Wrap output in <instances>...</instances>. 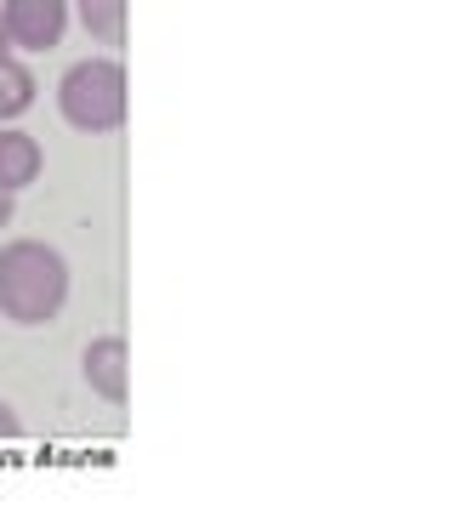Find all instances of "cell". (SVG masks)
I'll list each match as a JSON object with an SVG mask.
<instances>
[{
  "label": "cell",
  "mask_w": 455,
  "mask_h": 512,
  "mask_svg": "<svg viewBox=\"0 0 455 512\" xmlns=\"http://www.w3.org/2000/svg\"><path fill=\"white\" fill-rule=\"evenodd\" d=\"M23 427H18V416H12V410H6V404H0V439H18Z\"/></svg>",
  "instance_id": "cell-8"
},
{
  "label": "cell",
  "mask_w": 455,
  "mask_h": 512,
  "mask_svg": "<svg viewBox=\"0 0 455 512\" xmlns=\"http://www.w3.org/2000/svg\"><path fill=\"white\" fill-rule=\"evenodd\" d=\"M80 23H86L91 40L120 46L126 40V0H80Z\"/></svg>",
  "instance_id": "cell-7"
},
{
  "label": "cell",
  "mask_w": 455,
  "mask_h": 512,
  "mask_svg": "<svg viewBox=\"0 0 455 512\" xmlns=\"http://www.w3.org/2000/svg\"><path fill=\"white\" fill-rule=\"evenodd\" d=\"M0 23H6V46L52 52L63 40V29H69V0H6Z\"/></svg>",
  "instance_id": "cell-3"
},
{
  "label": "cell",
  "mask_w": 455,
  "mask_h": 512,
  "mask_svg": "<svg viewBox=\"0 0 455 512\" xmlns=\"http://www.w3.org/2000/svg\"><path fill=\"white\" fill-rule=\"evenodd\" d=\"M0 52H6V23H0Z\"/></svg>",
  "instance_id": "cell-10"
},
{
  "label": "cell",
  "mask_w": 455,
  "mask_h": 512,
  "mask_svg": "<svg viewBox=\"0 0 455 512\" xmlns=\"http://www.w3.org/2000/svg\"><path fill=\"white\" fill-rule=\"evenodd\" d=\"M35 177H40V143L29 131L0 126V188L18 194V188H29Z\"/></svg>",
  "instance_id": "cell-5"
},
{
  "label": "cell",
  "mask_w": 455,
  "mask_h": 512,
  "mask_svg": "<svg viewBox=\"0 0 455 512\" xmlns=\"http://www.w3.org/2000/svg\"><path fill=\"white\" fill-rule=\"evenodd\" d=\"M12 211H18V205H12V194H6V188H0V228L12 222Z\"/></svg>",
  "instance_id": "cell-9"
},
{
  "label": "cell",
  "mask_w": 455,
  "mask_h": 512,
  "mask_svg": "<svg viewBox=\"0 0 455 512\" xmlns=\"http://www.w3.org/2000/svg\"><path fill=\"white\" fill-rule=\"evenodd\" d=\"M57 109L74 131H114L126 120V69L114 57H86L63 74Z\"/></svg>",
  "instance_id": "cell-2"
},
{
  "label": "cell",
  "mask_w": 455,
  "mask_h": 512,
  "mask_svg": "<svg viewBox=\"0 0 455 512\" xmlns=\"http://www.w3.org/2000/svg\"><path fill=\"white\" fill-rule=\"evenodd\" d=\"M86 382L97 399H126V336H97L86 348Z\"/></svg>",
  "instance_id": "cell-4"
},
{
  "label": "cell",
  "mask_w": 455,
  "mask_h": 512,
  "mask_svg": "<svg viewBox=\"0 0 455 512\" xmlns=\"http://www.w3.org/2000/svg\"><path fill=\"white\" fill-rule=\"evenodd\" d=\"M29 103H35V74L23 69L12 52H0V126H6V120H18Z\"/></svg>",
  "instance_id": "cell-6"
},
{
  "label": "cell",
  "mask_w": 455,
  "mask_h": 512,
  "mask_svg": "<svg viewBox=\"0 0 455 512\" xmlns=\"http://www.w3.org/2000/svg\"><path fill=\"white\" fill-rule=\"evenodd\" d=\"M69 302V262L40 245V239H18L0 251V313L18 325H46L57 308Z\"/></svg>",
  "instance_id": "cell-1"
}]
</instances>
